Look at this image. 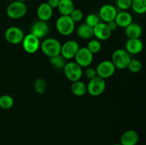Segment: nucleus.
Instances as JSON below:
<instances>
[{
    "label": "nucleus",
    "instance_id": "obj_1",
    "mask_svg": "<svg viewBox=\"0 0 146 145\" xmlns=\"http://www.w3.org/2000/svg\"><path fill=\"white\" fill-rule=\"evenodd\" d=\"M41 51L48 58L61 54V44L57 39L54 38H46L40 45Z\"/></svg>",
    "mask_w": 146,
    "mask_h": 145
},
{
    "label": "nucleus",
    "instance_id": "obj_2",
    "mask_svg": "<svg viewBox=\"0 0 146 145\" xmlns=\"http://www.w3.org/2000/svg\"><path fill=\"white\" fill-rule=\"evenodd\" d=\"M56 27L61 35L69 36L75 29V23L69 16H62L58 17L56 22Z\"/></svg>",
    "mask_w": 146,
    "mask_h": 145
},
{
    "label": "nucleus",
    "instance_id": "obj_3",
    "mask_svg": "<svg viewBox=\"0 0 146 145\" xmlns=\"http://www.w3.org/2000/svg\"><path fill=\"white\" fill-rule=\"evenodd\" d=\"M27 11V5L22 1H12L7 8V15L12 19H19L26 15Z\"/></svg>",
    "mask_w": 146,
    "mask_h": 145
},
{
    "label": "nucleus",
    "instance_id": "obj_4",
    "mask_svg": "<svg viewBox=\"0 0 146 145\" xmlns=\"http://www.w3.org/2000/svg\"><path fill=\"white\" fill-rule=\"evenodd\" d=\"M131 58L130 54L125 50L116 49L112 54V62L115 65V68L118 69H125L131 61Z\"/></svg>",
    "mask_w": 146,
    "mask_h": 145
},
{
    "label": "nucleus",
    "instance_id": "obj_5",
    "mask_svg": "<svg viewBox=\"0 0 146 145\" xmlns=\"http://www.w3.org/2000/svg\"><path fill=\"white\" fill-rule=\"evenodd\" d=\"M86 86L87 92L91 96L98 97L105 91L106 84L105 80L97 75L95 78L89 80V82Z\"/></svg>",
    "mask_w": 146,
    "mask_h": 145
},
{
    "label": "nucleus",
    "instance_id": "obj_6",
    "mask_svg": "<svg viewBox=\"0 0 146 145\" xmlns=\"http://www.w3.org/2000/svg\"><path fill=\"white\" fill-rule=\"evenodd\" d=\"M64 72L66 78L71 82H75L81 80L83 75L82 68L75 61L66 63L64 68Z\"/></svg>",
    "mask_w": 146,
    "mask_h": 145
},
{
    "label": "nucleus",
    "instance_id": "obj_7",
    "mask_svg": "<svg viewBox=\"0 0 146 145\" xmlns=\"http://www.w3.org/2000/svg\"><path fill=\"white\" fill-rule=\"evenodd\" d=\"M74 58L75 62L81 68H88L94 61V54L90 52L86 47L79 48Z\"/></svg>",
    "mask_w": 146,
    "mask_h": 145
},
{
    "label": "nucleus",
    "instance_id": "obj_8",
    "mask_svg": "<svg viewBox=\"0 0 146 145\" xmlns=\"http://www.w3.org/2000/svg\"><path fill=\"white\" fill-rule=\"evenodd\" d=\"M115 69L116 68L112 61L109 60H105L99 63L96 68V71L98 76L106 80L111 78L115 73Z\"/></svg>",
    "mask_w": 146,
    "mask_h": 145
},
{
    "label": "nucleus",
    "instance_id": "obj_9",
    "mask_svg": "<svg viewBox=\"0 0 146 145\" xmlns=\"http://www.w3.org/2000/svg\"><path fill=\"white\" fill-rule=\"evenodd\" d=\"M4 37L7 41L13 45H17L22 42L24 37V32L17 26H11L6 30Z\"/></svg>",
    "mask_w": 146,
    "mask_h": 145
},
{
    "label": "nucleus",
    "instance_id": "obj_10",
    "mask_svg": "<svg viewBox=\"0 0 146 145\" xmlns=\"http://www.w3.org/2000/svg\"><path fill=\"white\" fill-rule=\"evenodd\" d=\"M23 48L24 51L29 54L35 53L37 52L40 48V41L38 38L34 36L31 34H27V36H24L22 41Z\"/></svg>",
    "mask_w": 146,
    "mask_h": 145
},
{
    "label": "nucleus",
    "instance_id": "obj_11",
    "mask_svg": "<svg viewBox=\"0 0 146 145\" xmlns=\"http://www.w3.org/2000/svg\"><path fill=\"white\" fill-rule=\"evenodd\" d=\"M79 44L74 40H69L61 45V55L66 60L72 59L79 49Z\"/></svg>",
    "mask_w": 146,
    "mask_h": 145
},
{
    "label": "nucleus",
    "instance_id": "obj_12",
    "mask_svg": "<svg viewBox=\"0 0 146 145\" xmlns=\"http://www.w3.org/2000/svg\"><path fill=\"white\" fill-rule=\"evenodd\" d=\"M49 31V26L46 21H35L31 25L30 28V34L34 35L38 39L44 38Z\"/></svg>",
    "mask_w": 146,
    "mask_h": 145
},
{
    "label": "nucleus",
    "instance_id": "obj_13",
    "mask_svg": "<svg viewBox=\"0 0 146 145\" xmlns=\"http://www.w3.org/2000/svg\"><path fill=\"white\" fill-rule=\"evenodd\" d=\"M118 13L116 8L112 4H106L103 5L99 10V18L105 23L114 21Z\"/></svg>",
    "mask_w": 146,
    "mask_h": 145
},
{
    "label": "nucleus",
    "instance_id": "obj_14",
    "mask_svg": "<svg viewBox=\"0 0 146 145\" xmlns=\"http://www.w3.org/2000/svg\"><path fill=\"white\" fill-rule=\"evenodd\" d=\"M94 36L98 41H106L111 37V31L105 22H100L94 28Z\"/></svg>",
    "mask_w": 146,
    "mask_h": 145
},
{
    "label": "nucleus",
    "instance_id": "obj_15",
    "mask_svg": "<svg viewBox=\"0 0 146 145\" xmlns=\"http://www.w3.org/2000/svg\"><path fill=\"white\" fill-rule=\"evenodd\" d=\"M143 49V43L140 38H128L125 44V51L128 53H140Z\"/></svg>",
    "mask_w": 146,
    "mask_h": 145
},
{
    "label": "nucleus",
    "instance_id": "obj_16",
    "mask_svg": "<svg viewBox=\"0 0 146 145\" xmlns=\"http://www.w3.org/2000/svg\"><path fill=\"white\" fill-rule=\"evenodd\" d=\"M38 20L46 21L50 20L53 16V9L46 2L42 3L38 6L36 11Z\"/></svg>",
    "mask_w": 146,
    "mask_h": 145
},
{
    "label": "nucleus",
    "instance_id": "obj_17",
    "mask_svg": "<svg viewBox=\"0 0 146 145\" xmlns=\"http://www.w3.org/2000/svg\"><path fill=\"white\" fill-rule=\"evenodd\" d=\"M114 21L116 23L118 27L125 28L133 22V17L128 11H122L117 13Z\"/></svg>",
    "mask_w": 146,
    "mask_h": 145
},
{
    "label": "nucleus",
    "instance_id": "obj_18",
    "mask_svg": "<svg viewBox=\"0 0 146 145\" xmlns=\"http://www.w3.org/2000/svg\"><path fill=\"white\" fill-rule=\"evenodd\" d=\"M139 139L138 134L135 130H127L121 137V144L122 145H136Z\"/></svg>",
    "mask_w": 146,
    "mask_h": 145
},
{
    "label": "nucleus",
    "instance_id": "obj_19",
    "mask_svg": "<svg viewBox=\"0 0 146 145\" xmlns=\"http://www.w3.org/2000/svg\"><path fill=\"white\" fill-rule=\"evenodd\" d=\"M125 33L128 38H139L143 33L142 27L137 23L132 22L125 28Z\"/></svg>",
    "mask_w": 146,
    "mask_h": 145
},
{
    "label": "nucleus",
    "instance_id": "obj_20",
    "mask_svg": "<svg viewBox=\"0 0 146 145\" xmlns=\"http://www.w3.org/2000/svg\"><path fill=\"white\" fill-rule=\"evenodd\" d=\"M57 9L61 15L69 16L75 7L72 0H60Z\"/></svg>",
    "mask_w": 146,
    "mask_h": 145
},
{
    "label": "nucleus",
    "instance_id": "obj_21",
    "mask_svg": "<svg viewBox=\"0 0 146 145\" xmlns=\"http://www.w3.org/2000/svg\"><path fill=\"white\" fill-rule=\"evenodd\" d=\"M76 34L81 39H89L94 36V28L86 24H82L77 28Z\"/></svg>",
    "mask_w": 146,
    "mask_h": 145
},
{
    "label": "nucleus",
    "instance_id": "obj_22",
    "mask_svg": "<svg viewBox=\"0 0 146 145\" xmlns=\"http://www.w3.org/2000/svg\"><path fill=\"white\" fill-rule=\"evenodd\" d=\"M71 88L72 93L76 97L84 96L87 92L86 85L84 82L81 81V80L73 82Z\"/></svg>",
    "mask_w": 146,
    "mask_h": 145
},
{
    "label": "nucleus",
    "instance_id": "obj_23",
    "mask_svg": "<svg viewBox=\"0 0 146 145\" xmlns=\"http://www.w3.org/2000/svg\"><path fill=\"white\" fill-rule=\"evenodd\" d=\"M131 9L137 14H143L146 12V0H133Z\"/></svg>",
    "mask_w": 146,
    "mask_h": 145
},
{
    "label": "nucleus",
    "instance_id": "obj_24",
    "mask_svg": "<svg viewBox=\"0 0 146 145\" xmlns=\"http://www.w3.org/2000/svg\"><path fill=\"white\" fill-rule=\"evenodd\" d=\"M66 60L61 55H56V56L54 57H51L49 58V62L51 64L53 67L56 68V69L58 70H61L64 69V66L66 64Z\"/></svg>",
    "mask_w": 146,
    "mask_h": 145
},
{
    "label": "nucleus",
    "instance_id": "obj_25",
    "mask_svg": "<svg viewBox=\"0 0 146 145\" xmlns=\"http://www.w3.org/2000/svg\"><path fill=\"white\" fill-rule=\"evenodd\" d=\"M14 101L9 95H3L0 96V107L4 109H9L14 105Z\"/></svg>",
    "mask_w": 146,
    "mask_h": 145
},
{
    "label": "nucleus",
    "instance_id": "obj_26",
    "mask_svg": "<svg viewBox=\"0 0 146 145\" xmlns=\"http://www.w3.org/2000/svg\"><path fill=\"white\" fill-rule=\"evenodd\" d=\"M34 90L38 94H43L46 92L47 84L43 78H37L34 81Z\"/></svg>",
    "mask_w": 146,
    "mask_h": 145
},
{
    "label": "nucleus",
    "instance_id": "obj_27",
    "mask_svg": "<svg viewBox=\"0 0 146 145\" xmlns=\"http://www.w3.org/2000/svg\"><path fill=\"white\" fill-rule=\"evenodd\" d=\"M86 48L93 54L98 53L101 50V44L98 39H92L88 41Z\"/></svg>",
    "mask_w": 146,
    "mask_h": 145
},
{
    "label": "nucleus",
    "instance_id": "obj_28",
    "mask_svg": "<svg viewBox=\"0 0 146 145\" xmlns=\"http://www.w3.org/2000/svg\"><path fill=\"white\" fill-rule=\"evenodd\" d=\"M127 68L133 73H138L142 69V63L138 59H131Z\"/></svg>",
    "mask_w": 146,
    "mask_h": 145
},
{
    "label": "nucleus",
    "instance_id": "obj_29",
    "mask_svg": "<svg viewBox=\"0 0 146 145\" xmlns=\"http://www.w3.org/2000/svg\"><path fill=\"white\" fill-rule=\"evenodd\" d=\"M85 21V24H86L87 25H88L89 26L94 28V27L96 26L98 23H100V18L98 15H96V14H89L88 15H87L86 17Z\"/></svg>",
    "mask_w": 146,
    "mask_h": 145
},
{
    "label": "nucleus",
    "instance_id": "obj_30",
    "mask_svg": "<svg viewBox=\"0 0 146 145\" xmlns=\"http://www.w3.org/2000/svg\"><path fill=\"white\" fill-rule=\"evenodd\" d=\"M69 16L74 21V23L79 22L84 18V13L79 9H74L70 14Z\"/></svg>",
    "mask_w": 146,
    "mask_h": 145
},
{
    "label": "nucleus",
    "instance_id": "obj_31",
    "mask_svg": "<svg viewBox=\"0 0 146 145\" xmlns=\"http://www.w3.org/2000/svg\"><path fill=\"white\" fill-rule=\"evenodd\" d=\"M133 0H117V7L123 11L129 9L131 7Z\"/></svg>",
    "mask_w": 146,
    "mask_h": 145
},
{
    "label": "nucleus",
    "instance_id": "obj_32",
    "mask_svg": "<svg viewBox=\"0 0 146 145\" xmlns=\"http://www.w3.org/2000/svg\"><path fill=\"white\" fill-rule=\"evenodd\" d=\"M84 73H85L86 78H88V80H91L97 76V72L96 69L94 68H91V67H88Z\"/></svg>",
    "mask_w": 146,
    "mask_h": 145
},
{
    "label": "nucleus",
    "instance_id": "obj_33",
    "mask_svg": "<svg viewBox=\"0 0 146 145\" xmlns=\"http://www.w3.org/2000/svg\"><path fill=\"white\" fill-rule=\"evenodd\" d=\"M106 24L107 26L108 27V28H109L110 31H111V32L115 31V30L117 29V28H118V26H117L116 23L115 22V21H108V22L106 23Z\"/></svg>",
    "mask_w": 146,
    "mask_h": 145
},
{
    "label": "nucleus",
    "instance_id": "obj_34",
    "mask_svg": "<svg viewBox=\"0 0 146 145\" xmlns=\"http://www.w3.org/2000/svg\"><path fill=\"white\" fill-rule=\"evenodd\" d=\"M59 1L60 0H48L46 3L54 9H56L58 7V4H59Z\"/></svg>",
    "mask_w": 146,
    "mask_h": 145
},
{
    "label": "nucleus",
    "instance_id": "obj_35",
    "mask_svg": "<svg viewBox=\"0 0 146 145\" xmlns=\"http://www.w3.org/2000/svg\"><path fill=\"white\" fill-rule=\"evenodd\" d=\"M112 145H122V144H121V143H115V144H112Z\"/></svg>",
    "mask_w": 146,
    "mask_h": 145
},
{
    "label": "nucleus",
    "instance_id": "obj_36",
    "mask_svg": "<svg viewBox=\"0 0 146 145\" xmlns=\"http://www.w3.org/2000/svg\"><path fill=\"white\" fill-rule=\"evenodd\" d=\"M17 1H22V2H24V1H28V0H17Z\"/></svg>",
    "mask_w": 146,
    "mask_h": 145
}]
</instances>
